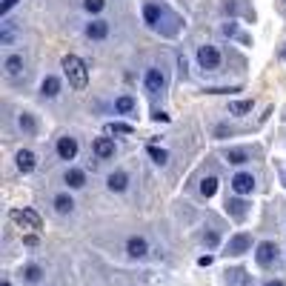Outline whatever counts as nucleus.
I'll return each mask as SVG.
<instances>
[{"instance_id": "14", "label": "nucleus", "mask_w": 286, "mask_h": 286, "mask_svg": "<svg viewBox=\"0 0 286 286\" xmlns=\"http://www.w3.org/2000/svg\"><path fill=\"white\" fill-rule=\"evenodd\" d=\"M20 69H23V57H17V55L6 57V75H9V78H17Z\"/></svg>"}, {"instance_id": "2", "label": "nucleus", "mask_w": 286, "mask_h": 286, "mask_svg": "<svg viewBox=\"0 0 286 286\" xmlns=\"http://www.w3.org/2000/svg\"><path fill=\"white\" fill-rule=\"evenodd\" d=\"M11 220H14V223H20L23 229H34V232H37V229H43V220H40V215H37V212H32V209H11Z\"/></svg>"}, {"instance_id": "3", "label": "nucleus", "mask_w": 286, "mask_h": 286, "mask_svg": "<svg viewBox=\"0 0 286 286\" xmlns=\"http://www.w3.org/2000/svg\"><path fill=\"white\" fill-rule=\"evenodd\" d=\"M197 60H200V66L203 69L212 72V69L220 66V52H217L215 46H200V49H197Z\"/></svg>"}, {"instance_id": "7", "label": "nucleus", "mask_w": 286, "mask_h": 286, "mask_svg": "<svg viewBox=\"0 0 286 286\" xmlns=\"http://www.w3.org/2000/svg\"><path fill=\"white\" fill-rule=\"evenodd\" d=\"M275 243L272 240H263L261 246H258V263H261V266H269V263L275 261Z\"/></svg>"}, {"instance_id": "23", "label": "nucleus", "mask_w": 286, "mask_h": 286, "mask_svg": "<svg viewBox=\"0 0 286 286\" xmlns=\"http://www.w3.org/2000/svg\"><path fill=\"white\" fill-rule=\"evenodd\" d=\"M106 135H132V126L129 123H109L106 126Z\"/></svg>"}, {"instance_id": "5", "label": "nucleus", "mask_w": 286, "mask_h": 286, "mask_svg": "<svg viewBox=\"0 0 286 286\" xmlns=\"http://www.w3.org/2000/svg\"><path fill=\"white\" fill-rule=\"evenodd\" d=\"M232 189L238 194H249L252 189H255V178L252 175H246V172H240V175H235L232 178Z\"/></svg>"}, {"instance_id": "13", "label": "nucleus", "mask_w": 286, "mask_h": 286, "mask_svg": "<svg viewBox=\"0 0 286 286\" xmlns=\"http://www.w3.org/2000/svg\"><path fill=\"white\" fill-rule=\"evenodd\" d=\"M126 183H129V178H126L123 172H114V175H109V189H112V192H123Z\"/></svg>"}, {"instance_id": "27", "label": "nucleus", "mask_w": 286, "mask_h": 286, "mask_svg": "<svg viewBox=\"0 0 286 286\" xmlns=\"http://www.w3.org/2000/svg\"><path fill=\"white\" fill-rule=\"evenodd\" d=\"M83 6H86L92 14H95V11H100V9H103V0H83Z\"/></svg>"}, {"instance_id": "24", "label": "nucleus", "mask_w": 286, "mask_h": 286, "mask_svg": "<svg viewBox=\"0 0 286 286\" xmlns=\"http://www.w3.org/2000/svg\"><path fill=\"white\" fill-rule=\"evenodd\" d=\"M149 158L155 160V163H160V166H163V163L169 160V155H166L163 149H158V146H149Z\"/></svg>"}, {"instance_id": "6", "label": "nucleus", "mask_w": 286, "mask_h": 286, "mask_svg": "<svg viewBox=\"0 0 286 286\" xmlns=\"http://www.w3.org/2000/svg\"><path fill=\"white\" fill-rule=\"evenodd\" d=\"M57 155L63 160H75V155H78V140H75V137H60V140H57Z\"/></svg>"}, {"instance_id": "25", "label": "nucleus", "mask_w": 286, "mask_h": 286, "mask_svg": "<svg viewBox=\"0 0 286 286\" xmlns=\"http://www.w3.org/2000/svg\"><path fill=\"white\" fill-rule=\"evenodd\" d=\"M226 160L229 163H246V152H243V149H229Z\"/></svg>"}, {"instance_id": "9", "label": "nucleus", "mask_w": 286, "mask_h": 286, "mask_svg": "<svg viewBox=\"0 0 286 286\" xmlns=\"http://www.w3.org/2000/svg\"><path fill=\"white\" fill-rule=\"evenodd\" d=\"M86 34H89L92 40H103V37L109 34V23H106V20H95V23H89V26H86Z\"/></svg>"}, {"instance_id": "21", "label": "nucleus", "mask_w": 286, "mask_h": 286, "mask_svg": "<svg viewBox=\"0 0 286 286\" xmlns=\"http://www.w3.org/2000/svg\"><path fill=\"white\" fill-rule=\"evenodd\" d=\"M114 109H117L120 114H129L132 109H135V100H132L129 95H123V97H117V103H114Z\"/></svg>"}, {"instance_id": "16", "label": "nucleus", "mask_w": 286, "mask_h": 286, "mask_svg": "<svg viewBox=\"0 0 286 286\" xmlns=\"http://www.w3.org/2000/svg\"><path fill=\"white\" fill-rule=\"evenodd\" d=\"M66 183L72 186V189H80V186L86 183V175H83L80 169H69L66 172Z\"/></svg>"}, {"instance_id": "26", "label": "nucleus", "mask_w": 286, "mask_h": 286, "mask_svg": "<svg viewBox=\"0 0 286 286\" xmlns=\"http://www.w3.org/2000/svg\"><path fill=\"white\" fill-rule=\"evenodd\" d=\"M17 3H20V0H3V3H0V17H3V14H9Z\"/></svg>"}, {"instance_id": "15", "label": "nucleus", "mask_w": 286, "mask_h": 286, "mask_svg": "<svg viewBox=\"0 0 286 286\" xmlns=\"http://www.w3.org/2000/svg\"><path fill=\"white\" fill-rule=\"evenodd\" d=\"M143 17H146L149 26H158V20H160V6H158V3H146V9H143Z\"/></svg>"}, {"instance_id": "20", "label": "nucleus", "mask_w": 286, "mask_h": 286, "mask_svg": "<svg viewBox=\"0 0 286 286\" xmlns=\"http://www.w3.org/2000/svg\"><path fill=\"white\" fill-rule=\"evenodd\" d=\"M215 192H217V178H203V181H200V194L212 197Z\"/></svg>"}, {"instance_id": "8", "label": "nucleus", "mask_w": 286, "mask_h": 286, "mask_svg": "<svg viewBox=\"0 0 286 286\" xmlns=\"http://www.w3.org/2000/svg\"><path fill=\"white\" fill-rule=\"evenodd\" d=\"M34 163H37V158H34L29 149H20V152H17V169H20L23 175H29V172L34 169Z\"/></svg>"}, {"instance_id": "10", "label": "nucleus", "mask_w": 286, "mask_h": 286, "mask_svg": "<svg viewBox=\"0 0 286 286\" xmlns=\"http://www.w3.org/2000/svg\"><path fill=\"white\" fill-rule=\"evenodd\" d=\"M95 155H97V158H112L114 155L112 137H97V140H95Z\"/></svg>"}, {"instance_id": "31", "label": "nucleus", "mask_w": 286, "mask_h": 286, "mask_svg": "<svg viewBox=\"0 0 286 286\" xmlns=\"http://www.w3.org/2000/svg\"><path fill=\"white\" fill-rule=\"evenodd\" d=\"M266 286H284V281H269Z\"/></svg>"}, {"instance_id": "12", "label": "nucleus", "mask_w": 286, "mask_h": 286, "mask_svg": "<svg viewBox=\"0 0 286 286\" xmlns=\"http://www.w3.org/2000/svg\"><path fill=\"white\" fill-rule=\"evenodd\" d=\"M249 235H238V238L229 240V255H243V252L249 249Z\"/></svg>"}, {"instance_id": "17", "label": "nucleus", "mask_w": 286, "mask_h": 286, "mask_svg": "<svg viewBox=\"0 0 286 286\" xmlns=\"http://www.w3.org/2000/svg\"><path fill=\"white\" fill-rule=\"evenodd\" d=\"M55 209L60 212V215H66V212L75 209V200H72L69 194H57V197H55Z\"/></svg>"}, {"instance_id": "22", "label": "nucleus", "mask_w": 286, "mask_h": 286, "mask_svg": "<svg viewBox=\"0 0 286 286\" xmlns=\"http://www.w3.org/2000/svg\"><path fill=\"white\" fill-rule=\"evenodd\" d=\"M20 129L26 132V135H34V132H37V123H34L32 114H26V112L20 114Z\"/></svg>"}, {"instance_id": "32", "label": "nucleus", "mask_w": 286, "mask_h": 286, "mask_svg": "<svg viewBox=\"0 0 286 286\" xmlns=\"http://www.w3.org/2000/svg\"><path fill=\"white\" fill-rule=\"evenodd\" d=\"M3 286H11V284H9V281H3Z\"/></svg>"}, {"instance_id": "4", "label": "nucleus", "mask_w": 286, "mask_h": 286, "mask_svg": "<svg viewBox=\"0 0 286 286\" xmlns=\"http://www.w3.org/2000/svg\"><path fill=\"white\" fill-rule=\"evenodd\" d=\"M166 86V78L160 75V69H149L146 72V92L149 95H160Z\"/></svg>"}, {"instance_id": "30", "label": "nucleus", "mask_w": 286, "mask_h": 286, "mask_svg": "<svg viewBox=\"0 0 286 286\" xmlns=\"http://www.w3.org/2000/svg\"><path fill=\"white\" fill-rule=\"evenodd\" d=\"M152 117H155V120H163V123L169 120V114H166V112H155V114H152Z\"/></svg>"}, {"instance_id": "28", "label": "nucleus", "mask_w": 286, "mask_h": 286, "mask_svg": "<svg viewBox=\"0 0 286 286\" xmlns=\"http://www.w3.org/2000/svg\"><path fill=\"white\" fill-rule=\"evenodd\" d=\"M229 209H232V215L235 217H243V203H240V200H232V203H226Z\"/></svg>"}, {"instance_id": "29", "label": "nucleus", "mask_w": 286, "mask_h": 286, "mask_svg": "<svg viewBox=\"0 0 286 286\" xmlns=\"http://www.w3.org/2000/svg\"><path fill=\"white\" fill-rule=\"evenodd\" d=\"M26 278H29V281H37V278H40V269H37V266H29V269H26Z\"/></svg>"}, {"instance_id": "19", "label": "nucleus", "mask_w": 286, "mask_h": 286, "mask_svg": "<svg viewBox=\"0 0 286 286\" xmlns=\"http://www.w3.org/2000/svg\"><path fill=\"white\" fill-rule=\"evenodd\" d=\"M252 112V100H235L229 103V114H246Z\"/></svg>"}, {"instance_id": "1", "label": "nucleus", "mask_w": 286, "mask_h": 286, "mask_svg": "<svg viewBox=\"0 0 286 286\" xmlns=\"http://www.w3.org/2000/svg\"><path fill=\"white\" fill-rule=\"evenodd\" d=\"M63 72H66L69 83H72L75 89H86V83H89V69H86V63H83L78 55L63 57Z\"/></svg>"}, {"instance_id": "11", "label": "nucleus", "mask_w": 286, "mask_h": 286, "mask_svg": "<svg viewBox=\"0 0 286 286\" xmlns=\"http://www.w3.org/2000/svg\"><path fill=\"white\" fill-rule=\"evenodd\" d=\"M126 252L132 255V258H143L149 252V246H146V240L143 238H129V243H126Z\"/></svg>"}, {"instance_id": "18", "label": "nucleus", "mask_w": 286, "mask_h": 286, "mask_svg": "<svg viewBox=\"0 0 286 286\" xmlns=\"http://www.w3.org/2000/svg\"><path fill=\"white\" fill-rule=\"evenodd\" d=\"M40 92H43L46 97H55L57 92H60V80H57V78H46L43 86H40Z\"/></svg>"}]
</instances>
